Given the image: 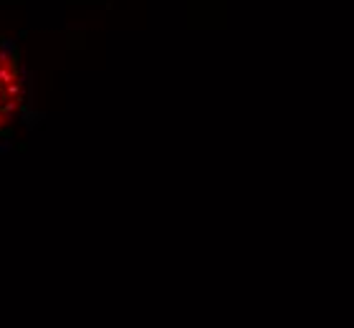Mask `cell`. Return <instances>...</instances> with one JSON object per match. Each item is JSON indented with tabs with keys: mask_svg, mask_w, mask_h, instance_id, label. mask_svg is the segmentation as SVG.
Wrapping results in <instances>:
<instances>
[{
	"mask_svg": "<svg viewBox=\"0 0 354 328\" xmlns=\"http://www.w3.org/2000/svg\"><path fill=\"white\" fill-rule=\"evenodd\" d=\"M26 104V79L15 56L0 44V134L8 131L21 117Z\"/></svg>",
	"mask_w": 354,
	"mask_h": 328,
	"instance_id": "obj_1",
	"label": "cell"
}]
</instances>
